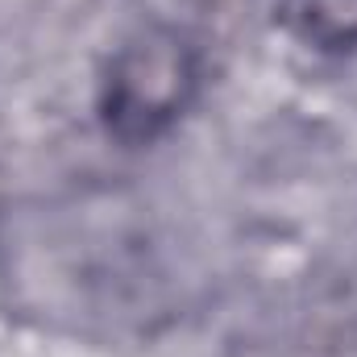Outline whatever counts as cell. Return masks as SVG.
Returning a JSON list of instances; mask_svg holds the SVG:
<instances>
[{
    "label": "cell",
    "mask_w": 357,
    "mask_h": 357,
    "mask_svg": "<svg viewBox=\"0 0 357 357\" xmlns=\"http://www.w3.org/2000/svg\"><path fill=\"white\" fill-rule=\"evenodd\" d=\"M274 21L312 54L345 59L357 50V0H278Z\"/></svg>",
    "instance_id": "obj_2"
},
{
    "label": "cell",
    "mask_w": 357,
    "mask_h": 357,
    "mask_svg": "<svg viewBox=\"0 0 357 357\" xmlns=\"http://www.w3.org/2000/svg\"><path fill=\"white\" fill-rule=\"evenodd\" d=\"M204 91V50L171 21L137 25L108 54L96 112L116 146L142 150L175 133Z\"/></svg>",
    "instance_id": "obj_1"
}]
</instances>
